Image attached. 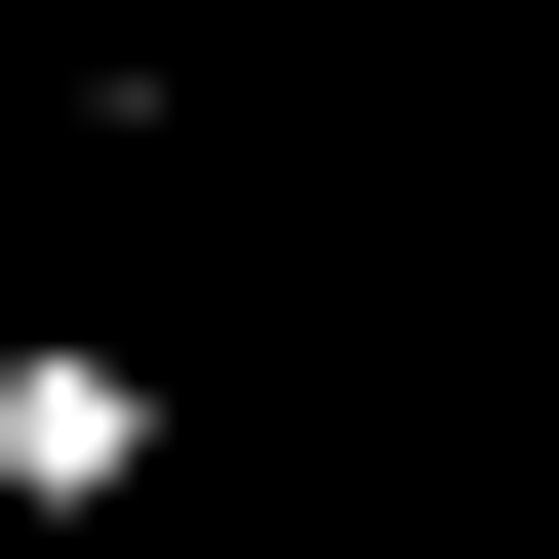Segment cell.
I'll use <instances>...</instances> for the list:
<instances>
[{
    "instance_id": "1",
    "label": "cell",
    "mask_w": 559,
    "mask_h": 559,
    "mask_svg": "<svg viewBox=\"0 0 559 559\" xmlns=\"http://www.w3.org/2000/svg\"><path fill=\"white\" fill-rule=\"evenodd\" d=\"M120 479H160V360L120 320H0V559H81Z\"/></svg>"
},
{
    "instance_id": "2",
    "label": "cell",
    "mask_w": 559,
    "mask_h": 559,
    "mask_svg": "<svg viewBox=\"0 0 559 559\" xmlns=\"http://www.w3.org/2000/svg\"><path fill=\"white\" fill-rule=\"evenodd\" d=\"M520 320H559V240H520Z\"/></svg>"
}]
</instances>
